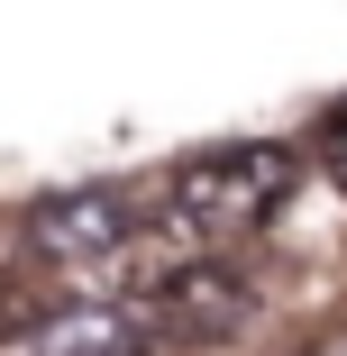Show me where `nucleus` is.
I'll use <instances>...</instances> for the list:
<instances>
[{
  "instance_id": "nucleus-4",
  "label": "nucleus",
  "mask_w": 347,
  "mask_h": 356,
  "mask_svg": "<svg viewBox=\"0 0 347 356\" xmlns=\"http://www.w3.org/2000/svg\"><path fill=\"white\" fill-rule=\"evenodd\" d=\"M37 356H147V338H137L128 311H55Z\"/></svg>"
},
{
  "instance_id": "nucleus-5",
  "label": "nucleus",
  "mask_w": 347,
  "mask_h": 356,
  "mask_svg": "<svg viewBox=\"0 0 347 356\" xmlns=\"http://www.w3.org/2000/svg\"><path fill=\"white\" fill-rule=\"evenodd\" d=\"M320 147H329V165H338V174H347V101H338V110H329V128H320Z\"/></svg>"
},
{
  "instance_id": "nucleus-3",
  "label": "nucleus",
  "mask_w": 347,
  "mask_h": 356,
  "mask_svg": "<svg viewBox=\"0 0 347 356\" xmlns=\"http://www.w3.org/2000/svg\"><path fill=\"white\" fill-rule=\"evenodd\" d=\"M156 320H165L174 338H220V329H238V320H247V274L192 256L165 293H156Z\"/></svg>"
},
{
  "instance_id": "nucleus-2",
  "label": "nucleus",
  "mask_w": 347,
  "mask_h": 356,
  "mask_svg": "<svg viewBox=\"0 0 347 356\" xmlns=\"http://www.w3.org/2000/svg\"><path fill=\"white\" fill-rule=\"evenodd\" d=\"M128 229H137V210H128V192H110V183L46 192V201L28 210V247H37V256H55V265H101Z\"/></svg>"
},
{
  "instance_id": "nucleus-1",
  "label": "nucleus",
  "mask_w": 347,
  "mask_h": 356,
  "mask_svg": "<svg viewBox=\"0 0 347 356\" xmlns=\"http://www.w3.org/2000/svg\"><path fill=\"white\" fill-rule=\"evenodd\" d=\"M293 192V156L274 137H238V147H201L165 174V220L183 238H247L265 229Z\"/></svg>"
}]
</instances>
